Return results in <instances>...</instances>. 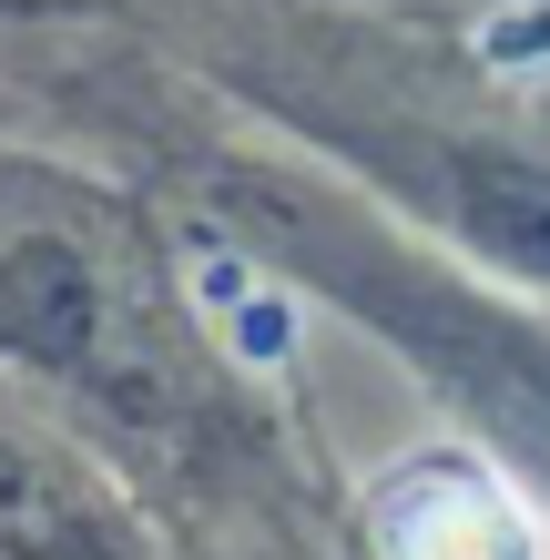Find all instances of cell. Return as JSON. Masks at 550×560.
Listing matches in <instances>:
<instances>
[{"label": "cell", "mask_w": 550, "mask_h": 560, "mask_svg": "<svg viewBox=\"0 0 550 560\" xmlns=\"http://www.w3.org/2000/svg\"><path fill=\"white\" fill-rule=\"evenodd\" d=\"M387 560H540V520L500 489L479 458H418V469L377 500Z\"/></svg>", "instance_id": "obj_1"}]
</instances>
